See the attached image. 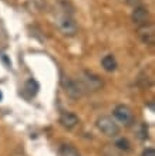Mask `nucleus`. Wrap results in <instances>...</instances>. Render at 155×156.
<instances>
[{"instance_id":"1","label":"nucleus","mask_w":155,"mask_h":156,"mask_svg":"<svg viewBox=\"0 0 155 156\" xmlns=\"http://www.w3.org/2000/svg\"><path fill=\"white\" fill-rule=\"evenodd\" d=\"M95 125H97L98 131L101 132V133H104L105 136H108V138H115V136H118V133H120L118 123L115 122L111 116H107V115L100 116V118L97 119Z\"/></svg>"},{"instance_id":"2","label":"nucleus","mask_w":155,"mask_h":156,"mask_svg":"<svg viewBox=\"0 0 155 156\" xmlns=\"http://www.w3.org/2000/svg\"><path fill=\"white\" fill-rule=\"evenodd\" d=\"M113 115H114V118L117 119L120 123H123V125H125V126H131V125L135 122L134 112L131 111L130 107H127V105H124V104L117 105V107L114 108Z\"/></svg>"},{"instance_id":"3","label":"nucleus","mask_w":155,"mask_h":156,"mask_svg":"<svg viewBox=\"0 0 155 156\" xmlns=\"http://www.w3.org/2000/svg\"><path fill=\"white\" fill-rule=\"evenodd\" d=\"M61 85L64 88L65 94L73 99L81 98L83 94H84V88H83L80 81H76V80H71V78H63Z\"/></svg>"},{"instance_id":"4","label":"nucleus","mask_w":155,"mask_h":156,"mask_svg":"<svg viewBox=\"0 0 155 156\" xmlns=\"http://www.w3.org/2000/svg\"><path fill=\"white\" fill-rule=\"evenodd\" d=\"M58 29H60V31H61L64 36H67V37H73L78 31V27H77V24H76V21L68 16H63L58 19Z\"/></svg>"},{"instance_id":"5","label":"nucleus","mask_w":155,"mask_h":156,"mask_svg":"<svg viewBox=\"0 0 155 156\" xmlns=\"http://www.w3.org/2000/svg\"><path fill=\"white\" fill-rule=\"evenodd\" d=\"M81 85L84 90H91V91H97L100 90L102 87V81L101 78L98 77V75L93 74V73H84V77H83L81 81Z\"/></svg>"},{"instance_id":"6","label":"nucleus","mask_w":155,"mask_h":156,"mask_svg":"<svg viewBox=\"0 0 155 156\" xmlns=\"http://www.w3.org/2000/svg\"><path fill=\"white\" fill-rule=\"evenodd\" d=\"M138 36L139 38L142 40V43H145V44H154L155 41V34H154V26L152 24H144L139 27L138 30Z\"/></svg>"},{"instance_id":"7","label":"nucleus","mask_w":155,"mask_h":156,"mask_svg":"<svg viewBox=\"0 0 155 156\" xmlns=\"http://www.w3.org/2000/svg\"><path fill=\"white\" fill-rule=\"evenodd\" d=\"M131 19H132V21L135 24L144 26L147 24L148 20H149V12L145 7H135L132 14H131Z\"/></svg>"},{"instance_id":"8","label":"nucleus","mask_w":155,"mask_h":156,"mask_svg":"<svg viewBox=\"0 0 155 156\" xmlns=\"http://www.w3.org/2000/svg\"><path fill=\"white\" fill-rule=\"evenodd\" d=\"M78 122H80V119L73 112H63L60 115V123L65 129H73V128H76L78 125Z\"/></svg>"},{"instance_id":"9","label":"nucleus","mask_w":155,"mask_h":156,"mask_svg":"<svg viewBox=\"0 0 155 156\" xmlns=\"http://www.w3.org/2000/svg\"><path fill=\"white\" fill-rule=\"evenodd\" d=\"M101 66L107 73H113V71H115V68H117L118 64H117V60H115L114 55H113V54H108V55H105V57L101 60Z\"/></svg>"},{"instance_id":"10","label":"nucleus","mask_w":155,"mask_h":156,"mask_svg":"<svg viewBox=\"0 0 155 156\" xmlns=\"http://www.w3.org/2000/svg\"><path fill=\"white\" fill-rule=\"evenodd\" d=\"M60 155L61 156H81L80 151H78L76 146L70 144H64L60 146Z\"/></svg>"},{"instance_id":"11","label":"nucleus","mask_w":155,"mask_h":156,"mask_svg":"<svg viewBox=\"0 0 155 156\" xmlns=\"http://www.w3.org/2000/svg\"><path fill=\"white\" fill-rule=\"evenodd\" d=\"M101 155L102 156H123V153H121V151H118L115 148L114 145H105L101 149Z\"/></svg>"},{"instance_id":"12","label":"nucleus","mask_w":155,"mask_h":156,"mask_svg":"<svg viewBox=\"0 0 155 156\" xmlns=\"http://www.w3.org/2000/svg\"><path fill=\"white\" fill-rule=\"evenodd\" d=\"M24 91H27L30 95H36L37 91H39V84L34 80H29V81L24 84Z\"/></svg>"},{"instance_id":"13","label":"nucleus","mask_w":155,"mask_h":156,"mask_svg":"<svg viewBox=\"0 0 155 156\" xmlns=\"http://www.w3.org/2000/svg\"><path fill=\"white\" fill-rule=\"evenodd\" d=\"M114 146L118 149V151H121V152H123V151H125L127 152V151H130L131 149V145H130V142H128L127 139H118L114 144Z\"/></svg>"},{"instance_id":"14","label":"nucleus","mask_w":155,"mask_h":156,"mask_svg":"<svg viewBox=\"0 0 155 156\" xmlns=\"http://www.w3.org/2000/svg\"><path fill=\"white\" fill-rule=\"evenodd\" d=\"M137 133H138L139 139H147L148 138V126L145 123H139L137 128Z\"/></svg>"},{"instance_id":"15","label":"nucleus","mask_w":155,"mask_h":156,"mask_svg":"<svg viewBox=\"0 0 155 156\" xmlns=\"http://www.w3.org/2000/svg\"><path fill=\"white\" fill-rule=\"evenodd\" d=\"M141 156H155V149H154V148H147V149H144L142 153H141Z\"/></svg>"},{"instance_id":"16","label":"nucleus","mask_w":155,"mask_h":156,"mask_svg":"<svg viewBox=\"0 0 155 156\" xmlns=\"http://www.w3.org/2000/svg\"><path fill=\"white\" fill-rule=\"evenodd\" d=\"M2 98H3V95H2V92H0V101H2Z\"/></svg>"}]
</instances>
